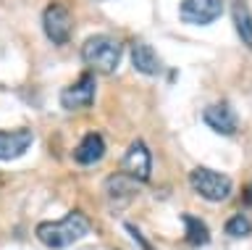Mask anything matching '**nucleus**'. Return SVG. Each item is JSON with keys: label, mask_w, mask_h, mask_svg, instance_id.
<instances>
[{"label": "nucleus", "mask_w": 252, "mask_h": 250, "mask_svg": "<svg viewBox=\"0 0 252 250\" xmlns=\"http://www.w3.org/2000/svg\"><path fill=\"white\" fill-rule=\"evenodd\" d=\"M42 29L53 45H66L74 32V19L63 3H50L42 13Z\"/></svg>", "instance_id": "20e7f679"}, {"label": "nucleus", "mask_w": 252, "mask_h": 250, "mask_svg": "<svg viewBox=\"0 0 252 250\" xmlns=\"http://www.w3.org/2000/svg\"><path fill=\"white\" fill-rule=\"evenodd\" d=\"M184 229H187V240H189V245H194V248H202V245H208L210 242V229L205 226L202 218H197V216H184Z\"/></svg>", "instance_id": "4468645a"}, {"label": "nucleus", "mask_w": 252, "mask_h": 250, "mask_svg": "<svg viewBox=\"0 0 252 250\" xmlns=\"http://www.w3.org/2000/svg\"><path fill=\"white\" fill-rule=\"evenodd\" d=\"M220 13H223V0H181L179 5V16L187 24H213Z\"/></svg>", "instance_id": "423d86ee"}, {"label": "nucleus", "mask_w": 252, "mask_h": 250, "mask_svg": "<svg viewBox=\"0 0 252 250\" xmlns=\"http://www.w3.org/2000/svg\"><path fill=\"white\" fill-rule=\"evenodd\" d=\"M34 234L45 248L63 250V248L79 242L84 234H90V218H87L82 211H71L66 218H61V221H42L34 229Z\"/></svg>", "instance_id": "f257e3e1"}, {"label": "nucleus", "mask_w": 252, "mask_h": 250, "mask_svg": "<svg viewBox=\"0 0 252 250\" xmlns=\"http://www.w3.org/2000/svg\"><path fill=\"white\" fill-rule=\"evenodd\" d=\"M202 119H205V124H208L213 132H218V135H234L236 127H239L234 108L228 103H213V106H208L202 111Z\"/></svg>", "instance_id": "1a4fd4ad"}, {"label": "nucleus", "mask_w": 252, "mask_h": 250, "mask_svg": "<svg viewBox=\"0 0 252 250\" xmlns=\"http://www.w3.org/2000/svg\"><path fill=\"white\" fill-rule=\"evenodd\" d=\"M189 184H192V190L200 195V198L210 200V203L226 200L228 195H231V190H234L231 177L220 174V171H213V169H205V166L192 169V174H189Z\"/></svg>", "instance_id": "7ed1b4c3"}, {"label": "nucleus", "mask_w": 252, "mask_h": 250, "mask_svg": "<svg viewBox=\"0 0 252 250\" xmlns=\"http://www.w3.org/2000/svg\"><path fill=\"white\" fill-rule=\"evenodd\" d=\"M223 229H226L228 237H250V234H252V221L244 214H236V216H231L226 221Z\"/></svg>", "instance_id": "2eb2a0df"}, {"label": "nucleus", "mask_w": 252, "mask_h": 250, "mask_svg": "<svg viewBox=\"0 0 252 250\" xmlns=\"http://www.w3.org/2000/svg\"><path fill=\"white\" fill-rule=\"evenodd\" d=\"M139 187H142L139 179H134V177H129V174H124V171H116V174H110V177H108L105 192H108V198L113 200V203H129L134 195L139 192Z\"/></svg>", "instance_id": "9d476101"}, {"label": "nucleus", "mask_w": 252, "mask_h": 250, "mask_svg": "<svg viewBox=\"0 0 252 250\" xmlns=\"http://www.w3.org/2000/svg\"><path fill=\"white\" fill-rule=\"evenodd\" d=\"M131 64H134V69H137L139 74H147V76L160 74V69H163L155 48L147 45V42H139V40L131 45Z\"/></svg>", "instance_id": "9b49d317"}, {"label": "nucleus", "mask_w": 252, "mask_h": 250, "mask_svg": "<svg viewBox=\"0 0 252 250\" xmlns=\"http://www.w3.org/2000/svg\"><path fill=\"white\" fill-rule=\"evenodd\" d=\"M32 140V129H0V161H13L21 158L24 153L29 150Z\"/></svg>", "instance_id": "6e6552de"}, {"label": "nucleus", "mask_w": 252, "mask_h": 250, "mask_svg": "<svg viewBox=\"0 0 252 250\" xmlns=\"http://www.w3.org/2000/svg\"><path fill=\"white\" fill-rule=\"evenodd\" d=\"M102 155H105V140H102L97 132L87 135L82 143L74 147V161L79 163V166H94Z\"/></svg>", "instance_id": "f8f14e48"}, {"label": "nucleus", "mask_w": 252, "mask_h": 250, "mask_svg": "<svg viewBox=\"0 0 252 250\" xmlns=\"http://www.w3.org/2000/svg\"><path fill=\"white\" fill-rule=\"evenodd\" d=\"M121 166H124V174L139 179V182H147L150 174H153V153H150L145 140H134V143L126 147Z\"/></svg>", "instance_id": "39448f33"}, {"label": "nucleus", "mask_w": 252, "mask_h": 250, "mask_svg": "<svg viewBox=\"0 0 252 250\" xmlns=\"http://www.w3.org/2000/svg\"><path fill=\"white\" fill-rule=\"evenodd\" d=\"M82 58L94 71L110 74V71H116L118 61H121V42L113 40L110 35H92L82 45Z\"/></svg>", "instance_id": "f03ea898"}, {"label": "nucleus", "mask_w": 252, "mask_h": 250, "mask_svg": "<svg viewBox=\"0 0 252 250\" xmlns=\"http://www.w3.org/2000/svg\"><path fill=\"white\" fill-rule=\"evenodd\" d=\"M231 19H234L239 40L247 45V48H252V11L247 8L244 0H236V3L231 5Z\"/></svg>", "instance_id": "ddd939ff"}, {"label": "nucleus", "mask_w": 252, "mask_h": 250, "mask_svg": "<svg viewBox=\"0 0 252 250\" xmlns=\"http://www.w3.org/2000/svg\"><path fill=\"white\" fill-rule=\"evenodd\" d=\"M94 103V76L92 74H82L79 79L61 92V106L66 111H82Z\"/></svg>", "instance_id": "0eeeda50"}]
</instances>
